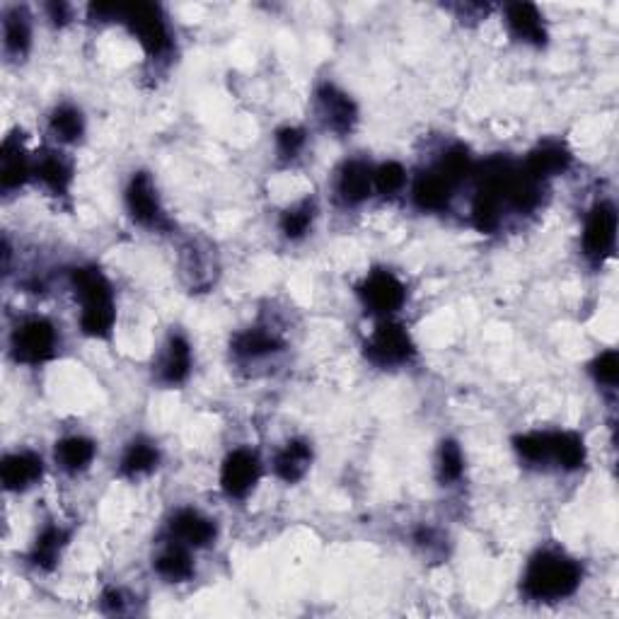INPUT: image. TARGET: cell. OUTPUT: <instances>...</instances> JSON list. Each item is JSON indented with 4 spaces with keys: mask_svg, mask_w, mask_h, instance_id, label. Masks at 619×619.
Returning a JSON list of instances; mask_svg holds the SVG:
<instances>
[{
    "mask_svg": "<svg viewBox=\"0 0 619 619\" xmlns=\"http://www.w3.org/2000/svg\"><path fill=\"white\" fill-rule=\"evenodd\" d=\"M305 146V131L295 129V126H286L276 133V150H279L281 158H298V153Z\"/></svg>",
    "mask_w": 619,
    "mask_h": 619,
    "instance_id": "obj_34",
    "label": "cell"
},
{
    "mask_svg": "<svg viewBox=\"0 0 619 619\" xmlns=\"http://www.w3.org/2000/svg\"><path fill=\"white\" fill-rule=\"evenodd\" d=\"M407 184V172L399 163H385L373 172V187L383 196H395Z\"/></svg>",
    "mask_w": 619,
    "mask_h": 619,
    "instance_id": "obj_33",
    "label": "cell"
},
{
    "mask_svg": "<svg viewBox=\"0 0 619 619\" xmlns=\"http://www.w3.org/2000/svg\"><path fill=\"white\" fill-rule=\"evenodd\" d=\"M32 175V160L27 150L22 148L20 133L5 138L3 150H0V187L3 192H15Z\"/></svg>",
    "mask_w": 619,
    "mask_h": 619,
    "instance_id": "obj_13",
    "label": "cell"
},
{
    "mask_svg": "<svg viewBox=\"0 0 619 619\" xmlns=\"http://www.w3.org/2000/svg\"><path fill=\"white\" fill-rule=\"evenodd\" d=\"M189 370H192V346L182 334H172L158 368L160 380L165 385H179L189 378Z\"/></svg>",
    "mask_w": 619,
    "mask_h": 619,
    "instance_id": "obj_17",
    "label": "cell"
},
{
    "mask_svg": "<svg viewBox=\"0 0 619 619\" xmlns=\"http://www.w3.org/2000/svg\"><path fill=\"white\" fill-rule=\"evenodd\" d=\"M155 571L172 583H182L187 581V578H192L194 564L192 554H189V547L179 545V542H172V545L163 549L160 557L155 559Z\"/></svg>",
    "mask_w": 619,
    "mask_h": 619,
    "instance_id": "obj_25",
    "label": "cell"
},
{
    "mask_svg": "<svg viewBox=\"0 0 619 619\" xmlns=\"http://www.w3.org/2000/svg\"><path fill=\"white\" fill-rule=\"evenodd\" d=\"M32 175L49 189L51 194L66 196L73 182V165L56 150H44L32 160Z\"/></svg>",
    "mask_w": 619,
    "mask_h": 619,
    "instance_id": "obj_14",
    "label": "cell"
},
{
    "mask_svg": "<svg viewBox=\"0 0 619 619\" xmlns=\"http://www.w3.org/2000/svg\"><path fill=\"white\" fill-rule=\"evenodd\" d=\"M571 165V153L561 143L547 141L542 146H537L525 160L523 170L528 172L532 179L545 184V179L557 177L561 172H566V167Z\"/></svg>",
    "mask_w": 619,
    "mask_h": 619,
    "instance_id": "obj_15",
    "label": "cell"
},
{
    "mask_svg": "<svg viewBox=\"0 0 619 619\" xmlns=\"http://www.w3.org/2000/svg\"><path fill=\"white\" fill-rule=\"evenodd\" d=\"M170 535L172 540L189 549H199L211 545L216 540V523L211 518L201 516L192 508H182L170 520Z\"/></svg>",
    "mask_w": 619,
    "mask_h": 619,
    "instance_id": "obj_11",
    "label": "cell"
},
{
    "mask_svg": "<svg viewBox=\"0 0 619 619\" xmlns=\"http://www.w3.org/2000/svg\"><path fill=\"white\" fill-rule=\"evenodd\" d=\"M513 445L525 462H532V465L549 462V433H525V436H518Z\"/></svg>",
    "mask_w": 619,
    "mask_h": 619,
    "instance_id": "obj_32",
    "label": "cell"
},
{
    "mask_svg": "<svg viewBox=\"0 0 619 619\" xmlns=\"http://www.w3.org/2000/svg\"><path fill=\"white\" fill-rule=\"evenodd\" d=\"M506 25L516 39L525 44L542 46L547 42L545 22L540 10L530 3H513L506 8Z\"/></svg>",
    "mask_w": 619,
    "mask_h": 619,
    "instance_id": "obj_16",
    "label": "cell"
},
{
    "mask_svg": "<svg viewBox=\"0 0 619 619\" xmlns=\"http://www.w3.org/2000/svg\"><path fill=\"white\" fill-rule=\"evenodd\" d=\"M119 22L129 27V32L138 39V44L146 49V54L165 56L172 46L170 30L158 5L136 3V5H121Z\"/></svg>",
    "mask_w": 619,
    "mask_h": 619,
    "instance_id": "obj_3",
    "label": "cell"
},
{
    "mask_svg": "<svg viewBox=\"0 0 619 619\" xmlns=\"http://www.w3.org/2000/svg\"><path fill=\"white\" fill-rule=\"evenodd\" d=\"M366 356L375 366H402L414 356V344L409 332L397 322H380L366 341Z\"/></svg>",
    "mask_w": 619,
    "mask_h": 619,
    "instance_id": "obj_5",
    "label": "cell"
},
{
    "mask_svg": "<svg viewBox=\"0 0 619 619\" xmlns=\"http://www.w3.org/2000/svg\"><path fill=\"white\" fill-rule=\"evenodd\" d=\"M317 109H320V117L325 121L327 129L334 133H349L358 121V107L346 92H341L337 85L325 83L317 90Z\"/></svg>",
    "mask_w": 619,
    "mask_h": 619,
    "instance_id": "obj_10",
    "label": "cell"
},
{
    "mask_svg": "<svg viewBox=\"0 0 619 619\" xmlns=\"http://www.w3.org/2000/svg\"><path fill=\"white\" fill-rule=\"evenodd\" d=\"M617 213L612 204H598L588 213L583 228V252L593 262H603L615 250Z\"/></svg>",
    "mask_w": 619,
    "mask_h": 619,
    "instance_id": "obj_8",
    "label": "cell"
},
{
    "mask_svg": "<svg viewBox=\"0 0 619 619\" xmlns=\"http://www.w3.org/2000/svg\"><path fill=\"white\" fill-rule=\"evenodd\" d=\"M102 607L109 615H121V612H124V595H121L119 590H107V593L102 595Z\"/></svg>",
    "mask_w": 619,
    "mask_h": 619,
    "instance_id": "obj_36",
    "label": "cell"
},
{
    "mask_svg": "<svg viewBox=\"0 0 619 619\" xmlns=\"http://www.w3.org/2000/svg\"><path fill=\"white\" fill-rule=\"evenodd\" d=\"M3 42L5 51H8L10 56H17V59H20V56L27 54L32 42V27L25 10L10 8L8 13L3 15Z\"/></svg>",
    "mask_w": 619,
    "mask_h": 619,
    "instance_id": "obj_23",
    "label": "cell"
},
{
    "mask_svg": "<svg viewBox=\"0 0 619 619\" xmlns=\"http://www.w3.org/2000/svg\"><path fill=\"white\" fill-rule=\"evenodd\" d=\"M259 477H262V465H259L257 455L252 450H235L225 457L221 470V487L230 499H245L250 491L257 487Z\"/></svg>",
    "mask_w": 619,
    "mask_h": 619,
    "instance_id": "obj_9",
    "label": "cell"
},
{
    "mask_svg": "<svg viewBox=\"0 0 619 619\" xmlns=\"http://www.w3.org/2000/svg\"><path fill=\"white\" fill-rule=\"evenodd\" d=\"M412 196L414 204L424 208V211H443V208L450 204V196H453V184L438 175L436 170L424 172V175L414 182Z\"/></svg>",
    "mask_w": 619,
    "mask_h": 619,
    "instance_id": "obj_19",
    "label": "cell"
},
{
    "mask_svg": "<svg viewBox=\"0 0 619 619\" xmlns=\"http://www.w3.org/2000/svg\"><path fill=\"white\" fill-rule=\"evenodd\" d=\"M75 298L80 300V327L88 337L107 339L117 322V308H114L112 283L95 266L75 269L73 276Z\"/></svg>",
    "mask_w": 619,
    "mask_h": 619,
    "instance_id": "obj_1",
    "label": "cell"
},
{
    "mask_svg": "<svg viewBox=\"0 0 619 619\" xmlns=\"http://www.w3.org/2000/svg\"><path fill=\"white\" fill-rule=\"evenodd\" d=\"M312 462V448L305 441H288L274 460V470L283 482L295 484L305 477Z\"/></svg>",
    "mask_w": 619,
    "mask_h": 619,
    "instance_id": "obj_20",
    "label": "cell"
},
{
    "mask_svg": "<svg viewBox=\"0 0 619 619\" xmlns=\"http://www.w3.org/2000/svg\"><path fill=\"white\" fill-rule=\"evenodd\" d=\"M578 586H581V566L566 554L552 552V549L537 552L523 576L525 595L540 603L569 598Z\"/></svg>",
    "mask_w": 619,
    "mask_h": 619,
    "instance_id": "obj_2",
    "label": "cell"
},
{
    "mask_svg": "<svg viewBox=\"0 0 619 619\" xmlns=\"http://www.w3.org/2000/svg\"><path fill=\"white\" fill-rule=\"evenodd\" d=\"M283 341L262 327L245 329L233 339V351L240 358H262L281 351Z\"/></svg>",
    "mask_w": 619,
    "mask_h": 619,
    "instance_id": "obj_24",
    "label": "cell"
},
{
    "mask_svg": "<svg viewBox=\"0 0 619 619\" xmlns=\"http://www.w3.org/2000/svg\"><path fill=\"white\" fill-rule=\"evenodd\" d=\"M126 208H129L133 221L143 225V228L163 230L170 225L163 206H160L158 189H155L148 172H136L131 177L129 187H126Z\"/></svg>",
    "mask_w": 619,
    "mask_h": 619,
    "instance_id": "obj_6",
    "label": "cell"
},
{
    "mask_svg": "<svg viewBox=\"0 0 619 619\" xmlns=\"http://www.w3.org/2000/svg\"><path fill=\"white\" fill-rule=\"evenodd\" d=\"M95 453V443L83 436L63 438V441L56 443V462H59L66 472L85 470V467L95 460Z\"/></svg>",
    "mask_w": 619,
    "mask_h": 619,
    "instance_id": "obj_27",
    "label": "cell"
},
{
    "mask_svg": "<svg viewBox=\"0 0 619 619\" xmlns=\"http://www.w3.org/2000/svg\"><path fill=\"white\" fill-rule=\"evenodd\" d=\"M68 542V532L59 528V525H46V528L39 532L37 542H34L32 552H30V561L37 569H54L56 561H59L63 547H66Z\"/></svg>",
    "mask_w": 619,
    "mask_h": 619,
    "instance_id": "obj_22",
    "label": "cell"
},
{
    "mask_svg": "<svg viewBox=\"0 0 619 619\" xmlns=\"http://www.w3.org/2000/svg\"><path fill=\"white\" fill-rule=\"evenodd\" d=\"M465 472V457L455 441H443L438 450V479L443 484H453Z\"/></svg>",
    "mask_w": 619,
    "mask_h": 619,
    "instance_id": "obj_31",
    "label": "cell"
},
{
    "mask_svg": "<svg viewBox=\"0 0 619 619\" xmlns=\"http://www.w3.org/2000/svg\"><path fill=\"white\" fill-rule=\"evenodd\" d=\"M46 13H49L56 25H63V22H68V17H71V8H68L66 3H51L46 5Z\"/></svg>",
    "mask_w": 619,
    "mask_h": 619,
    "instance_id": "obj_37",
    "label": "cell"
},
{
    "mask_svg": "<svg viewBox=\"0 0 619 619\" xmlns=\"http://www.w3.org/2000/svg\"><path fill=\"white\" fill-rule=\"evenodd\" d=\"M593 375L600 385L615 387L619 380V358L615 351H605L593 361Z\"/></svg>",
    "mask_w": 619,
    "mask_h": 619,
    "instance_id": "obj_35",
    "label": "cell"
},
{
    "mask_svg": "<svg viewBox=\"0 0 619 619\" xmlns=\"http://www.w3.org/2000/svg\"><path fill=\"white\" fill-rule=\"evenodd\" d=\"M10 349H13L15 361L27 363V366L49 361L56 354V329L44 317H30L15 327Z\"/></svg>",
    "mask_w": 619,
    "mask_h": 619,
    "instance_id": "obj_4",
    "label": "cell"
},
{
    "mask_svg": "<svg viewBox=\"0 0 619 619\" xmlns=\"http://www.w3.org/2000/svg\"><path fill=\"white\" fill-rule=\"evenodd\" d=\"M158 462H160V453H158V448H155V443L138 438V441H133L129 448L124 450L119 472L129 479L141 477V474L153 472L155 467H158Z\"/></svg>",
    "mask_w": 619,
    "mask_h": 619,
    "instance_id": "obj_26",
    "label": "cell"
},
{
    "mask_svg": "<svg viewBox=\"0 0 619 619\" xmlns=\"http://www.w3.org/2000/svg\"><path fill=\"white\" fill-rule=\"evenodd\" d=\"M358 295H361L363 305L370 312L387 317L402 308L404 300H407V288L392 271L378 269L366 276V281L358 286Z\"/></svg>",
    "mask_w": 619,
    "mask_h": 619,
    "instance_id": "obj_7",
    "label": "cell"
},
{
    "mask_svg": "<svg viewBox=\"0 0 619 619\" xmlns=\"http://www.w3.org/2000/svg\"><path fill=\"white\" fill-rule=\"evenodd\" d=\"M549 462H557L564 470H576L586 462V445L578 433H549Z\"/></svg>",
    "mask_w": 619,
    "mask_h": 619,
    "instance_id": "obj_21",
    "label": "cell"
},
{
    "mask_svg": "<svg viewBox=\"0 0 619 619\" xmlns=\"http://www.w3.org/2000/svg\"><path fill=\"white\" fill-rule=\"evenodd\" d=\"M312 218H315V204L312 201H300L298 206H291L281 216V233L288 240H300L310 230Z\"/></svg>",
    "mask_w": 619,
    "mask_h": 619,
    "instance_id": "obj_30",
    "label": "cell"
},
{
    "mask_svg": "<svg viewBox=\"0 0 619 619\" xmlns=\"http://www.w3.org/2000/svg\"><path fill=\"white\" fill-rule=\"evenodd\" d=\"M49 129L61 143L80 141V136H83L85 131L83 114H80V109L71 107V104H61V107H56L54 114H51Z\"/></svg>",
    "mask_w": 619,
    "mask_h": 619,
    "instance_id": "obj_28",
    "label": "cell"
},
{
    "mask_svg": "<svg viewBox=\"0 0 619 619\" xmlns=\"http://www.w3.org/2000/svg\"><path fill=\"white\" fill-rule=\"evenodd\" d=\"M337 192L344 204H361L373 192V170L361 160H351L341 167L337 179Z\"/></svg>",
    "mask_w": 619,
    "mask_h": 619,
    "instance_id": "obj_18",
    "label": "cell"
},
{
    "mask_svg": "<svg viewBox=\"0 0 619 619\" xmlns=\"http://www.w3.org/2000/svg\"><path fill=\"white\" fill-rule=\"evenodd\" d=\"M42 474H44L42 457L37 453H30V450L5 455L3 465H0V479H3V487L8 491L30 489L42 479Z\"/></svg>",
    "mask_w": 619,
    "mask_h": 619,
    "instance_id": "obj_12",
    "label": "cell"
},
{
    "mask_svg": "<svg viewBox=\"0 0 619 619\" xmlns=\"http://www.w3.org/2000/svg\"><path fill=\"white\" fill-rule=\"evenodd\" d=\"M436 172L441 177L448 179V182L453 184V187H455L457 182H462V179H465V177L474 175V165H472V158H470V150H467L465 146L448 148L443 153V158H441V163H438Z\"/></svg>",
    "mask_w": 619,
    "mask_h": 619,
    "instance_id": "obj_29",
    "label": "cell"
}]
</instances>
